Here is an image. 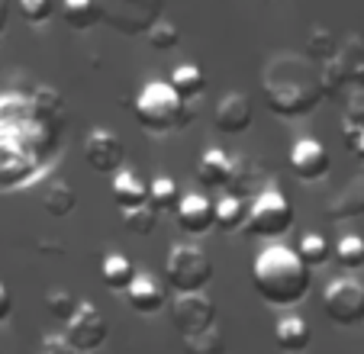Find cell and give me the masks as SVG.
<instances>
[{
    "label": "cell",
    "mask_w": 364,
    "mask_h": 354,
    "mask_svg": "<svg viewBox=\"0 0 364 354\" xmlns=\"http://www.w3.org/2000/svg\"><path fill=\"white\" fill-rule=\"evenodd\" d=\"M58 139L62 136L36 116L29 97H0V191H14L26 181H36L46 171Z\"/></svg>",
    "instance_id": "cell-1"
},
{
    "label": "cell",
    "mask_w": 364,
    "mask_h": 354,
    "mask_svg": "<svg viewBox=\"0 0 364 354\" xmlns=\"http://www.w3.org/2000/svg\"><path fill=\"white\" fill-rule=\"evenodd\" d=\"M262 97L264 107L281 119H303L326 100L319 65L296 52L271 55L262 68Z\"/></svg>",
    "instance_id": "cell-2"
},
{
    "label": "cell",
    "mask_w": 364,
    "mask_h": 354,
    "mask_svg": "<svg viewBox=\"0 0 364 354\" xmlns=\"http://www.w3.org/2000/svg\"><path fill=\"white\" fill-rule=\"evenodd\" d=\"M252 284H255V293H258L268 306L294 309L309 296L313 271L303 264L296 248L268 245L252 261Z\"/></svg>",
    "instance_id": "cell-3"
},
{
    "label": "cell",
    "mask_w": 364,
    "mask_h": 354,
    "mask_svg": "<svg viewBox=\"0 0 364 354\" xmlns=\"http://www.w3.org/2000/svg\"><path fill=\"white\" fill-rule=\"evenodd\" d=\"M193 113L197 109L191 107V100H181L168 81H149L132 100L136 123L151 136H168V132L181 129L193 119Z\"/></svg>",
    "instance_id": "cell-4"
},
{
    "label": "cell",
    "mask_w": 364,
    "mask_h": 354,
    "mask_svg": "<svg viewBox=\"0 0 364 354\" xmlns=\"http://www.w3.org/2000/svg\"><path fill=\"white\" fill-rule=\"evenodd\" d=\"M294 219H296L294 203L281 191L271 187V191H262L248 203V216L242 229L248 235H258V239H277V235L294 229Z\"/></svg>",
    "instance_id": "cell-5"
},
{
    "label": "cell",
    "mask_w": 364,
    "mask_h": 354,
    "mask_svg": "<svg viewBox=\"0 0 364 354\" xmlns=\"http://www.w3.org/2000/svg\"><path fill=\"white\" fill-rule=\"evenodd\" d=\"M213 261L206 258V252L197 245L171 248V254L165 261V280L178 293H203L213 280Z\"/></svg>",
    "instance_id": "cell-6"
},
{
    "label": "cell",
    "mask_w": 364,
    "mask_h": 354,
    "mask_svg": "<svg viewBox=\"0 0 364 354\" xmlns=\"http://www.w3.org/2000/svg\"><path fill=\"white\" fill-rule=\"evenodd\" d=\"M100 20L119 36H145L165 14V0H97Z\"/></svg>",
    "instance_id": "cell-7"
},
{
    "label": "cell",
    "mask_w": 364,
    "mask_h": 354,
    "mask_svg": "<svg viewBox=\"0 0 364 354\" xmlns=\"http://www.w3.org/2000/svg\"><path fill=\"white\" fill-rule=\"evenodd\" d=\"M323 309L336 326L364 322V284L358 277H336L323 293Z\"/></svg>",
    "instance_id": "cell-8"
},
{
    "label": "cell",
    "mask_w": 364,
    "mask_h": 354,
    "mask_svg": "<svg viewBox=\"0 0 364 354\" xmlns=\"http://www.w3.org/2000/svg\"><path fill=\"white\" fill-rule=\"evenodd\" d=\"M107 319L97 313L94 303H77L75 316L65 322V341H68L75 351H100L107 345Z\"/></svg>",
    "instance_id": "cell-9"
},
{
    "label": "cell",
    "mask_w": 364,
    "mask_h": 354,
    "mask_svg": "<svg viewBox=\"0 0 364 354\" xmlns=\"http://www.w3.org/2000/svg\"><path fill=\"white\" fill-rule=\"evenodd\" d=\"M171 326L184 335H197L216 326V303L203 293H178L171 303Z\"/></svg>",
    "instance_id": "cell-10"
},
{
    "label": "cell",
    "mask_w": 364,
    "mask_h": 354,
    "mask_svg": "<svg viewBox=\"0 0 364 354\" xmlns=\"http://www.w3.org/2000/svg\"><path fill=\"white\" fill-rule=\"evenodd\" d=\"M84 161L97 174H117L126 161V145L113 129H94L84 142Z\"/></svg>",
    "instance_id": "cell-11"
},
{
    "label": "cell",
    "mask_w": 364,
    "mask_h": 354,
    "mask_svg": "<svg viewBox=\"0 0 364 354\" xmlns=\"http://www.w3.org/2000/svg\"><path fill=\"white\" fill-rule=\"evenodd\" d=\"M287 161H290L294 177H300V181H306V184L323 181V177L329 174V168H332L329 151H326V145L316 142V139H300V142L290 149Z\"/></svg>",
    "instance_id": "cell-12"
},
{
    "label": "cell",
    "mask_w": 364,
    "mask_h": 354,
    "mask_svg": "<svg viewBox=\"0 0 364 354\" xmlns=\"http://www.w3.org/2000/svg\"><path fill=\"white\" fill-rule=\"evenodd\" d=\"M255 123V107L245 94H226L213 109V126L223 136H242Z\"/></svg>",
    "instance_id": "cell-13"
},
{
    "label": "cell",
    "mask_w": 364,
    "mask_h": 354,
    "mask_svg": "<svg viewBox=\"0 0 364 354\" xmlns=\"http://www.w3.org/2000/svg\"><path fill=\"white\" fill-rule=\"evenodd\" d=\"M174 219H178L181 232L187 235H206L210 229H216V219H213V203L200 193H187L181 197L178 210H174Z\"/></svg>",
    "instance_id": "cell-14"
},
{
    "label": "cell",
    "mask_w": 364,
    "mask_h": 354,
    "mask_svg": "<svg viewBox=\"0 0 364 354\" xmlns=\"http://www.w3.org/2000/svg\"><path fill=\"white\" fill-rule=\"evenodd\" d=\"M126 300H129V306L136 309V313L155 316L159 309H165L168 290L155 277H151V274H136V277H132V284L126 286Z\"/></svg>",
    "instance_id": "cell-15"
},
{
    "label": "cell",
    "mask_w": 364,
    "mask_h": 354,
    "mask_svg": "<svg viewBox=\"0 0 364 354\" xmlns=\"http://www.w3.org/2000/svg\"><path fill=\"white\" fill-rule=\"evenodd\" d=\"M232 171H235V161L220 149H206L200 155V164H197V181L210 191H220V187H229L232 181Z\"/></svg>",
    "instance_id": "cell-16"
},
{
    "label": "cell",
    "mask_w": 364,
    "mask_h": 354,
    "mask_svg": "<svg viewBox=\"0 0 364 354\" xmlns=\"http://www.w3.org/2000/svg\"><path fill=\"white\" fill-rule=\"evenodd\" d=\"M274 345L287 354H303L313 345V328H309V322L300 319V316H284L274 326Z\"/></svg>",
    "instance_id": "cell-17"
},
{
    "label": "cell",
    "mask_w": 364,
    "mask_h": 354,
    "mask_svg": "<svg viewBox=\"0 0 364 354\" xmlns=\"http://www.w3.org/2000/svg\"><path fill=\"white\" fill-rule=\"evenodd\" d=\"M110 193H113V203H117L119 210H132V206L149 203V184H145L136 171H117Z\"/></svg>",
    "instance_id": "cell-18"
},
{
    "label": "cell",
    "mask_w": 364,
    "mask_h": 354,
    "mask_svg": "<svg viewBox=\"0 0 364 354\" xmlns=\"http://www.w3.org/2000/svg\"><path fill=\"white\" fill-rule=\"evenodd\" d=\"M62 20L77 33H87L100 23V4L97 0H62Z\"/></svg>",
    "instance_id": "cell-19"
},
{
    "label": "cell",
    "mask_w": 364,
    "mask_h": 354,
    "mask_svg": "<svg viewBox=\"0 0 364 354\" xmlns=\"http://www.w3.org/2000/svg\"><path fill=\"white\" fill-rule=\"evenodd\" d=\"M77 206V193L71 184H65V181H55V184H48V191L42 193V210L48 213L52 219H65L71 216Z\"/></svg>",
    "instance_id": "cell-20"
},
{
    "label": "cell",
    "mask_w": 364,
    "mask_h": 354,
    "mask_svg": "<svg viewBox=\"0 0 364 354\" xmlns=\"http://www.w3.org/2000/svg\"><path fill=\"white\" fill-rule=\"evenodd\" d=\"M136 267H132L129 258H123V254H107V258L100 261V277L103 284L110 286L113 293H126V286L132 284V277H136Z\"/></svg>",
    "instance_id": "cell-21"
},
{
    "label": "cell",
    "mask_w": 364,
    "mask_h": 354,
    "mask_svg": "<svg viewBox=\"0 0 364 354\" xmlns=\"http://www.w3.org/2000/svg\"><path fill=\"white\" fill-rule=\"evenodd\" d=\"M168 84L174 87V94H178L181 100H191V103L197 100V97H203V90H206V77L197 65H181V68H174Z\"/></svg>",
    "instance_id": "cell-22"
},
{
    "label": "cell",
    "mask_w": 364,
    "mask_h": 354,
    "mask_svg": "<svg viewBox=\"0 0 364 354\" xmlns=\"http://www.w3.org/2000/svg\"><path fill=\"white\" fill-rule=\"evenodd\" d=\"M245 216H248V203L235 193L223 197L220 203H213V219H216V229L223 232H235L245 225Z\"/></svg>",
    "instance_id": "cell-23"
},
{
    "label": "cell",
    "mask_w": 364,
    "mask_h": 354,
    "mask_svg": "<svg viewBox=\"0 0 364 354\" xmlns=\"http://www.w3.org/2000/svg\"><path fill=\"white\" fill-rule=\"evenodd\" d=\"M296 254L303 258V264H306L309 271H316V267H323L326 261L332 258V245L326 235H319V232H306L300 239V245H296Z\"/></svg>",
    "instance_id": "cell-24"
},
{
    "label": "cell",
    "mask_w": 364,
    "mask_h": 354,
    "mask_svg": "<svg viewBox=\"0 0 364 354\" xmlns=\"http://www.w3.org/2000/svg\"><path fill=\"white\" fill-rule=\"evenodd\" d=\"M181 197H184V193L178 191V184H174L171 177H155L149 184V206L155 213H174Z\"/></svg>",
    "instance_id": "cell-25"
},
{
    "label": "cell",
    "mask_w": 364,
    "mask_h": 354,
    "mask_svg": "<svg viewBox=\"0 0 364 354\" xmlns=\"http://www.w3.org/2000/svg\"><path fill=\"white\" fill-rule=\"evenodd\" d=\"M338 52V42H336V36H332V29H326V26H313L309 29V36H306V58H313L316 65H323V62H329L332 55Z\"/></svg>",
    "instance_id": "cell-26"
},
{
    "label": "cell",
    "mask_w": 364,
    "mask_h": 354,
    "mask_svg": "<svg viewBox=\"0 0 364 354\" xmlns=\"http://www.w3.org/2000/svg\"><path fill=\"white\" fill-rule=\"evenodd\" d=\"M184 354H226V338L216 326L197 335H184Z\"/></svg>",
    "instance_id": "cell-27"
},
{
    "label": "cell",
    "mask_w": 364,
    "mask_h": 354,
    "mask_svg": "<svg viewBox=\"0 0 364 354\" xmlns=\"http://www.w3.org/2000/svg\"><path fill=\"white\" fill-rule=\"evenodd\" d=\"M332 254H336L338 267H345V271H361L364 267V239L361 235H345V239L332 248Z\"/></svg>",
    "instance_id": "cell-28"
},
{
    "label": "cell",
    "mask_w": 364,
    "mask_h": 354,
    "mask_svg": "<svg viewBox=\"0 0 364 354\" xmlns=\"http://www.w3.org/2000/svg\"><path fill=\"white\" fill-rule=\"evenodd\" d=\"M77 309V300H75V293L65 290V286H52V290L46 293V313L52 316V319L58 322H68L71 316H75Z\"/></svg>",
    "instance_id": "cell-29"
},
{
    "label": "cell",
    "mask_w": 364,
    "mask_h": 354,
    "mask_svg": "<svg viewBox=\"0 0 364 354\" xmlns=\"http://www.w3.org/2000/svg\"><path fill=\"white\" fill-rule=\"evenodd\" d=\"M159 216L161 213H155L149 203L132 206V210H123V225L132 232V235H151L155 225H159Z\"/></svg>",
    "instance_id": "cell-30"
},
{
    "label": "cell",
    "mask_w": 364,
    "mask_h": 354,
    "mask_svg": "<svg viewBox=\"0 0 364 354\" xmlns=\"http://www.w3.org/2000/svg\"><path fill=\"white\" fill-rule=\"evenodd\" d=\"M16 10L29 26H46L55 16V0H16Z\"/></svg>",
    "instance_id": "cell-31"
},
{
    "label": "cell",
    "mask_w": 364,
    "mask_h": 354,
    "mask_svg": "<svg viewBox=\"0 0 364 354\" xmlns=\"http://www.w3.org/2000/svg\"><path fill=\"white\" fill-rule=\"evenodd\" d=\"M145 39H149V45L151 48H159V52H171V48H178L181 45V33H178V26L174 23H165V20H159L155 26L145 33Z\"/></svg>",
    "instance_id": "cell-32"
},
{
    "label": "cell",
    "mask_w": 364,
    "mask_h": 354,
    "mask_svg": "<svg viewBox=\"0 0 364 354\" xmlns=\"http://www.w3.org/2000/svg\"><path fill=\"white\" fill-rule=\"evenodd\" d=\"M345 129H364V90L355 87L345 100V116H342Z\"/></svg>",
    "instance_id": "cell-33"
},
{
    "label": "cell",
    "mask_w": 364,
    "mask_h": 354,
    "mask_svg": "<svg viewBox=\"0 0 364 354\" xmlns=\"http://www.w3.org/2000/svg\"><path fill=\"white\" fill-rule=\"evenodd\" d=\"M36 354H77V351L65 341V335H46L39 341V348H36Z\"/></svg>",
    "instance_id": "cell-34"
},
{
    "label": "cell",
    "mask_w": 364,
    "mask_h": 354,
    "mask_svg": "<svg viewBox=\"0 0 364 354\" xmlns=\"http://www.w3.org/2000/svg\"><path fill=\"white\" fill-rule=\"evenodd\" d=\"M10 313H14V296H10L7 286L0 284V322H7Z\"/></svg>",
    "instance_id": "cell-35"
},
{
    "label": "cell",
    "mask_w": 364,
    "mask_h": 354,
    "mask_svg": "<svg viewBox=\"0 0 364 354\" xmlns=\"http://www.w3.org/2000/svg\"><path fill=\"white\" fill-rule=\"evenodd\" d=\"M351 87H361L364 90V62H358L351 68Z\"/></svg>",
    "instance_id": "cell-36"
},
{
    "label": "cell",
    "mask_w": 364,
    "mask_h": 354,
    "mask_svg": "<svg viewBox=\"0 0 364 354\" xmlns=\"http://www.w3.org/2000/svg\"><path fill=\"white\" fill-rule=\"evenodd\" d=\"M7 23H10V7H7V0H0V36L7 33Z\"/></svg>",
    "instance_id": "cell-37"
},
{
    "label": "cell",
    "mask_w": 364,
    "mask_h": 354,
    "mask_svg": "<svg viewBox=\"0 0 364 354\" xmlns=\"http://www.w3.org/2000/svg\"><path fill=\"white\" fill-rule=\"evenodd\" d=\"M77 354H100V351H77Z\"/></svg>",
    "instance_id": "cell-38"
}]
</instances>
